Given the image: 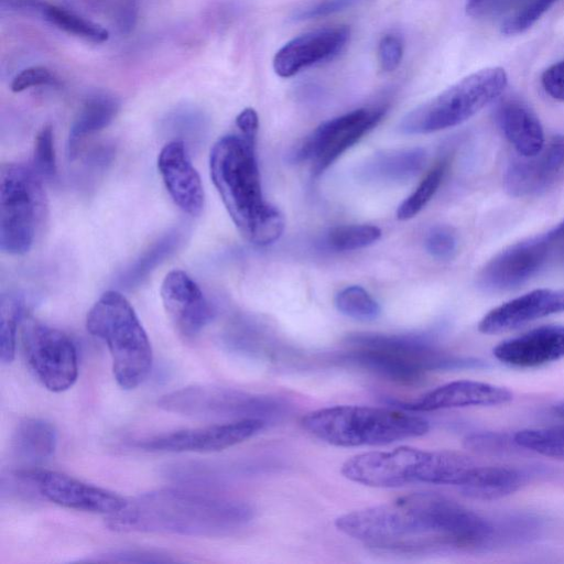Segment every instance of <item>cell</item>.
<instances>
[{
  "mask_svg": "<svg viewBox=\"0 0 564 564\" xmlns=\"http://www.w3.org/2000/svg\"><path fill=\"white\" fill-rule=\"evenodd\" d=\"M34 14L55 28L93 43H104L109 32L102 25L78 14L77 12L55 4L39 1Z\"/></svg>",
  "mask_w": 564,
  "mask_h": 564,
  "instance_id": "29",
  "label": "cell"
},
{
  "mask_svg": "<svg viewBox=\"0 0 564 564\" xmlns=\"http://www.w3.org/2000/svg\"><path fill=\"white\" fill-rule=\"evenodd\" d=\"M564 170V137L555 135L533 156L514 159L505 174L506 191L516 197L540 194L549 188Z\"/></svg>",
  "mask_w": 564,
  "mask_h": 564,
  "instance_id": "18",
  "label": "cell"
},
{
  "mask_svg": "<svg viewBox=\"0 0 564 564\" xmlns=\"http://www.w3.org/2000/svg\"><path fill=\"white\" fill-rule=\"evenodd\" d=\"M562 231L563 223L544 235L501 251L481 270L480 285L490 291H509L525 283L545 263Z\"/></svg>",
  "mask_w": 564,
  "mask_h": 564,
  "instance_id": "13",
  "label": "cell"
},
{
  "mask_svg": "<svg viewBox=\"0 0 564 564\" xmlns=\"http://www.w3.org/2000/svg\"><path fill=\"white\" fill-rule=\"evenodd\" d=\"M119 101L108 93H94L84 101L68 135V155L74 160L87 137L102 130L115 119Z\"/></svg>",
  "mask_w": 564,
  "mask_h": 564,
  "instance_id": "25",
  "label": "cell"
},
{
  "mask_svg": "<svg viewBox=\"0 0 564 564\" xmlns=\"http://www.w3.org/2000/svg\"><path fill=\"white\" fill-rule=\"evenodd\" d=\"M87 330L105 341L117 383L126 390L149 376L153 354L148 335L129 301L118 291L105 292L89 310Z\"/></svg>",
  "mask_w": 564,
  "mask_h": 564,
  "instance_id": "6",
  "label": "cell"
},
{
  "mask_svg": "<svg viewBox=\"0 0 564 564\" xmlns=\"http://www.w3.org/2000/svg\"><path fill=\"white\" fill-rule=\"evenodd\" d=\"M47 213L41 175L22 163L0 170V248L13 256L32 248Z\"/></svg>",
  "mask_w": 564,
  "mask_h": 564,
  "instance_id": "9",
  "label": "cell"
},
{
  "mask_svg": "<svg viewBox=\"0 0 564 564\" xmlns=\"http://www.w3.org/2000/svg\"><path fill=\"white\" fill-rule=\"evenodd\" d=\"M561 312H564V289H538L488 312L480 319L478 330L499 334Z\"/></svg>",
  "mask_w": 564,
  "mask_h": 564,
  "instance_id": "21",
  "label": "cell"
},
{
  "mask_svg": "<svg viewBox=\"0 0 564 564\" xmlns=\"http://www.w3.org/2000/svg\"><path fill=\"white\" fill-rule=\"evenodd\" d=\"M236 126L239 129V133L248 139L256 140L259 119L254 109L246 108L236 118Z\"/></svg>",
  "mask_w": 564,
  "mask_h": 564,
  "instance_id": "45",
  "label": "cell"
},
{
  "mask_svg": "<svg viewBox=\"0 0 564 564\" xmlns=\"http://www.w3.org/2000/svg\"><path fill=\"white\" fill-rule=\"evenodd\" d=\"M160 293L167 316L183 336L197 335L210 322L213 310L200 288L186 272H169Z\"/></svg>",
  "mask_w": 564,
  "mask_h": 564,
  "instance_id": "17",
  "label": "cell"
},
{
  "mask_svg": "<svg viewBox=\"0 0 564 564\" xmlns=\"http://www.w3.org/2000/svg\"><path fill=\"white\" fill-rule=\"evenodd\" d=\"M386 109L361 108L327 120L318 126L295 153L299 160H310L314 175L322 174L347 149L373 129Z\"/></svg>",
  "mask_w": 564,
  "mask_h": 564,
  "instance_id": "12",
  "label": "cell"
},
{
  "mask_svg": "<svg viewBox=\"0 0 564 564\" xmlns=\"http://www.w3.org/2000/svg\"><path fill=\"white\" fill-rule=\"evenodd\" d=\"M350 30L346 25L323 28L293 37L273 57V69L289 78L304 68L327 62L347 45Z\"/></svg>",
  "mask_w": 564,
  "mask_h": 564,
  "instance_id": "16",
  "label": "cell"
},
{
  "mask_svg": "<svg viewBox=\"0 0 564 564\" xmlns=\"http://www.w3.org/2000/svg\"><path fill=\"white\" fill-rule=\"evenodd\" d=\"M182 240L183 231L178 228L161 236L119 275L118 284L126 290L139 286L158 265L177 250Z\"/></svg>",
  "mask_w": 564,
  "mask_h": 564,
  "instance_id": "28",
  "label": "cell"
},
{
  "mask_svg": "<svg viewBox=\"0 0 564 564\" xmlns=\"http://www.w3.org/2000/svg\"><path fill=\"white\" fill-rule=\"evenodd\" d=\"M335 305L340 313L358 321H372L380 314L379 304L358 285L343 289L336 295Z\"/></svg>",
  "mask_w": 564,
  "mask_h": 564,
  "instance_id": "32",
  "label": "cell"
},
{
  "mask_svg": "<svg viewBox=\"0 0 564 564\" xmlns=\"http://www.w3.org/2000/svg\"><path fill=\"white\" fill-rule=\"evenodd\" d=\"M347 359L391 381L420 382L426 372L462 367L470 361L443 354L423 338L361 334L349 338Z\"/></svg>",
  "mask_w": 564,
  "mask_h": 564,
  "instance_id": "7",
  "label": "cell"
},
{
  "mask_svg": "<svg viewBox=\"0 0 564 564\" xmlns=\"http://www.w3.org/2000/svg\"><path fill=\"white\" fill-rule=\"evenodd\" d=\"M139 8V0H123L109 12L111 22L120 34L127 35L133 31L138 22Z\"/></svg>",
  "mask_w": 564,
  "mask_h": 564,
  "instance_id": "42",
  "label": "cell"
},
{
  "mask_svg": "<svg viewBox=\"0 0 564 564\" xmlns=\"http://www.w3.org/2000/svg\"><path fill=\"white\" fill-rule=\"evenodd\" d=\"M512 392L501 386L474 380H456L440 386L422 397L400 402L410 412H431L466 406H494L509 403Z\"/></svg>",
  "mask_w": 564,
  "mask_h": 564,
  "instance_id": "20",
  "label": "cell"
},
{
  "mask_svg": "<svg viewBox=\"0 0 564 564\" xmlns=\"http://www.w3.org/2000/svg\"><path fill=\"white\" fill-rule=\"evenodd\" d=\"M524 480L525 476L516 468L475 465L458 488L466 497L489 501L512 495Z\"/></svg>",
  "mask_w": 564,
  "mask_h": 564,
  "instance_id": "24",
  "label": "cell"
},
{
  "mask_svg": "<svg viewBox=\"0 0 564 564\" xmlns=\"http://www.w3.org/2000/svg\"><path fill=\"white\" fill-rule=\"evenodd\" d=\"M425 248L434 258L449 260L456 252L457 239L449 228L437 227L427 234Z\"/></svg>",
  "mask_w": 564,
  "mask_h": 564,
  "instance_id": "39",
  "label": "cell"
},
{
  "mask_svg": "<svg viewBox=\"0 0 564 564\" xmlns=\"http://www.w3.org/2000/svg\"><path fill=\"white\" fill-rule=\"evenodd\" d=\"M24 302L20 295L1 296L0 302V359L10 364L14 359L18 325L23 319Z\"/></svg>",
  "mask_w": 564,
  "mask_h": 564,
  "instance_id": "31",
  "label": "cell"
},
{
  "mask_svg": "<svg viewBox=\"0 0 564 564\" xmlns=\"http://www.w3.org/2000/svg\"><path fill=\"white\" fill-rule=\"evenodd\" d=\"M495 0H466V12L471 17H479L486 13Z\"/></svg>",
  "mask_w": 564,
  "mask_h": 564,
  "instance_id": "47",
  "label": "cell"
},
{
  "mask_svg": "<svg viewBox=\"0 0 564 564\" xmlns=\"http://www.w3.org/2000/svg\"><path fill=\"white\" fill-rule=\"evenodd\" d=\"M56 443L57 433L51 422L29 417L18 424L13 433L12 448L19 459L37 464L53 455Z\"/></svg>",
  "mask_w": 564,
  "mask_h": 564,
  "instance_id": "26",
  "label": "cell"
},
{
  "mask_svg": "<svg viewBox=\"0 0 564 564\" xmlns=\"http://www.w3.org/2000/svg\"><path fill=\"white\" fill-rule=\"evenodd\" d=\"M495 357L509 366L533 368L564 358V325H544L498 344Z\"/></svg>",
  "mask_w": 564,
  "mask_h": 564,
  "instance_id": "22",
  "label": "cell"
},
{
  "mask_svg": "<svg viewBox=\"0 0 564 564\" xmlns=\"http://www.w3.org/2000/svg\"><path fill=\"white\" fill-rule=\"evenodd\" d=\"M404 44L399 34H384L378 45V61L383 72H393L401 64Z\"/></svg>",
  "mask_w": 564,
  "mask_h": 564,
  "instance_id": "40",
  "label": "cell"
},
{
  "mask_svg": "<svg viewBox=\"0 0 564 564\" xmlns=\"http://www.w3.org/2000/svg\"><path fill=\"white\" fill-rule=\"evenodd\" d=\"M507 84L502 67L477 70L410 111L400 129L406 134H425L458 126L499 97Z\"/></svg>",
  "mask_w": 564,
  "mask_h": 564,
  "instance_id": "8",
  "label": "cell"
},
{
  "mask_svg": "<svg viewBox=\"0 0 564 564\" xmlns=\"http://www.w3.org/2000/svg\"><path fill=\"white\" fill-rule=\"evenodd\" d=\"M158 405L167 412L202 419H263L273 408L261 397L223 387L195 384L162 395Z\"/></svg>",
  "mask_w": 564,
  "mask_h": 564,
  "instance_id": "11",
  "label": "cell"
},
{
  "mask_svg": "<svg viewBox=\"0 0 564 564\" xmlns=\"http://www.w3.org/2000/svg\"><path fill=\"white\" fill-rule=\"evenodd\" d=\"M259 417L232 420L221 424L171 432L143 441L140 448L150 452L213 453L240 444L265 427Z\"/></svg>",
  "mask_w": 564,
  "mask_h": 564,
  "instance_id": "15",
  "label": "cell"
},
{
  "mask_svg": "<svg viewBox=\"0 0 564 564\" xmlns=\"http://www.w3.org/2000/svg\"><path fill=\"white\" fill-rule=\"evenodd\" d=\"M76 6L93 12L109 13L117 4L123 0H70Z\"/></svg>",
  "mask_w": 564,
  "mask_h": 564,
  "instance_id": "46",
  "label": "cell"
},
{
  "mask_svg": "<svg viewBox=\"0 0 564 564\" xmlns=\"http://www.w3.org/2000/svg\"><path fill=\"white\" fill-rule=\"evenodd\" d=\"M158 169L173 202L191 216L204 207V188L182 140L166 143L158 156Z\"/></svg>",
  "mask_w": 564,
  "mask_h": 564,
  "instance_id": "19",
  "label": "cell"
},
{
  "mask_svg": "<svg viewBox=\"0 0 564 564\" xmlns=\"http://www.w3.org/2000/svg\"><path fill=\"white\" fill-rule=\"evenodd\" d=\"M517 445L513 437L496 432L474 433L465 437L464 446L481 454H505Z\"/></svg>",
  "mask_w": 564,
  "mask_h": 564,
  "instance_id": "37",
  "label": "cell"
},
{
  "mask_svg": "<svg viewBox=\"0 0 564 564\" xmlns=\"http://www.w3.org/2000/svg\"><path fill=\"white\" fill-rule=\"evenodd\" d=\"M497 121L519 155L533 156L545 145L543 128L525 105L516 100L502 104L497 111Z\"/></svg>",
  "mask_w": 564,
  "mask_h": 564,
  "instance_id": "23",
  "label": "cell"
},
{
  "mask_svg": "<svg viewBox=\"0 0 564 564\" xmlns=\"http://www.w3.org/2000/svg\"><path fill=\"white\" fill-rule=\"evenodd\" d=\"M475 465L470 457L458 452L401 446L351 456L344 462L341 474L350 481L377 488L411 484L459 487Z\"/></svg>",
  "mask_w": 564,
  "mask_h": 564,
  "instance_id": "4",
  "label": "cell"
},
{
  "mask_svg": "<svg viewBox=\"0 0 564 564\" xmlns=\"http://www.w3.org/2000/svg\"><path fill=\"white\" fill-rule=\"evenodd\" d=\"M22 347L34 377L52 392L69 389L78 377L77 350L62 330L33 318L22 323Z\"/></svg>",
  "mask_w": 564,
  "mask_h": 564,
  "instance_id": "10",
  "label": "cell"
},
{
  "mask_svg": "<svg viewBox=\"0 0 564 564\" xmlns=\"http://www.w3.org/2000/svg\"><path fill=\"white\" fill-rule=\"evenodd\" d=\"M365 0H317L311 4L297 9L292 19L294 21H306L328 17L349 8H352Z\"/></svg>",
  "mask_w": 564,
  "mask_h": 564,
  "instance_id": "38",
  "label": "cell"
},
{
  "mask_svg": "<svg viewBox=\"0 0 564 564\" xmlns=\"http://www.w3.org/2000/svg\"><path fill=\"white\" fill-rule=\"evenodd\" d=\"M563 238H564V232H563Z\"/></svg>",
  "mask_w": 564,
  "mask_h": 564,
  "instance_id": "49",
  "label": "cell"
},
{
  "mask_svg": "<svg viewBox=\"0 0 564 564\" xmlns=\"http://www.w3.org/2000/svg\"><path fill=\"white\" fill-rule=\"evenodd\" d=\"M301 424L316 438L339 447L387 445L419 437L429 422L404 410L367 405H335L305 414Z\"/></svg>",
  "mask_w": 564,
  "mask_h": 564,
  "instance_id": "5",
  "label": "cell"
},
{
  "mask_svg": "<svg viewBox=\"0 0 564 564\" xmlns=\"http://www.w3.org/2000/svg\"><path fill=\"white\" fill-rule=\"evenodd\" d=\"M107 557H110L112 561L138 563H161L173 561L164 554L145 550H116L107 554Z\"/></svg>",
  "mask_w": 564,
  "mask_h": 564,
  "instance_id": "44",
  "label": "cell"
},
{
  "mask_svg": "<svg viewBox=\"0 0 564 564\" xmlns=\"http://www.w3.org/2000/svg\"><path fill=\"white\" fill-rule=\"evenodd\" d=\"M513 440L521 448L564 462V424L520 430Z\"/></svg>",
  "mask_w": 564,
  "mask_h": 564,
  "instance_id": "30",
  "label": "cell"
},
{
  "mask_svg": "<svg viewBox=\"0 0 564 564\" xmlns=\"http://www.w3.org/2000/svg\"><path fill=\"white\" fill-rule=\"evenodd\" d=\"M18 476L26 479L45 499L65 508L110 516L128 503L113 491L58 471L33 468L22 470Z\"/></svg>",
  "mask_w": 564,
  "mask_h": 564,
  "instance_id": "14",
  "label": "cell"
},
{
  "mask_svg": "<svg viewBox=\"0 0 564 564\" xmlns=\"http://www.w3.org/2000/svg\"><path fill=\"white\" fill-rule=\"evenodd\" d=\"M381 230L371 225H348L332 229L327 242L338 251H351L365 248L376 242Z\"/></svg>",
  "mask_w": 564,
  "mask_h": 564,
  "instance_id": "33",
  "label": "cell"
},
{
  "mask_svg": "<svg viewBox=\"0 0 564 564\" xmlns=\"http://www.w3.org/2000/svg\"><path fill=\"white\" fill-rule=\"evenodd\" d=\"M444 174V163L434 166L423 178L416 189L398 207V218L401 220H406L420 213L436 193L438 186L442 183Z\"/></svg>",
  "mask_w": 564,
  "mask_h": 564,
  "instance_id": "34",
  "label": "cell"
},
{
  "mask_svg": "<svg viewBox=\"0 0 564 564\" xmlns=\"http://www.w3.org/2000/svg\"><path fill=\"white\" fill-rule=\"evenodd\" d=\"M251 509L239 501L178 488H165L138 496L117 513L107 527L117 532L167 533L216 536L245 525Z\"/></svg>",
  "mask_w": 564,
  "mask_h": 564,
  "instance_id": "2",
  "label": "cell"
},
{
  "mask_svg": "<svg viewBox=\"0 0 564 564\" xmlns=\"http://www.w3.org/2000/svg\"><path fill=\"white\" fill-rule=\"evenodd\" d=\"M426 155L422 149L382 152L375 155L362 171L368 180L394 182L414 176L423 167Z\"/></svg>",
  "mask_w": 564,
  "mask_h": 564,
  "instance_id": "27",
  "label": "cell"
},
{
  "mask_svg": "<svg viewBox=\"0 0 564 564\" xmlns=\"http://www.w3.org/2000/svg\"><path fill=\"white\" fill-rule=\"evenodd\" d=\"M553 412L556 416L561 417L564 420V401L556 404L554 408H553Z\"/></svg>",
  "mask_w": 564,
  "mask_h": 564,
  "instance_id": "48",
  "label": "cell"
},
{
  "mask_svg": "<svg viewBox=\"0 0 564 564\" xmlns=\"http://www.w3.org/2000/svg\"><path fill=\"white\" fill-rule=\"evenodd\" d=\"M335 527L368 546L398 553L476 549L492 533L486 519L435 492H415L347 512L336 518Z\"/></svg>",
  "mask_w": 564,
  "mask_h": 564,
  "instance_id": "1",
  "label": "cell"
},
{
  "mask_svg": "<svg viewBox=\"0 0 564 564\" xmlns=\"http://www.w3.org/2000/svg\"><path fill=\"white\" fill-rule=\"evenodd\" d=\"M558 0H529L521 9L507 18L501 32L516 35L530 29Z\"/></svg>",
  "mask_w": 564,
  "mask_h": 564,
  "instance_id": "35",
  "label": "cell"
},
{
  "mask_svg": "<svg viewBox=\"0 0 564 564\" xmlns=\"http://www.w3.org/2000/svg\"><path fill=\"white\" fill-rule=\"evenodd\" d=\"M543 89L552 98L564 101V59L547 67L542 76Z\"/></svg>",
  "mask_w": 564,
  "mask_h": 564,
  "instance_id": "43",
  "label": "cell"
},
{
  "mask_svg": "<svg viewBox=\"0 0 564 564\" xmlns=\"http://www.w3.org/2000/svg\"><path fill=\"white\" fill-rule=\"evenodd\" d=\"M210 176L240 234L251 243L265 246L283 232L281 213L262 195L256 158V140L228 134L213 147Z\"/></svg>",
  "mask_w": 564,
  "mask_h": 564,
  "instance_id": "3",
  "label": "cell"
},
{
  "mask_svg": "<svg viewBox=\"0 0 564 564\" xmlns=\"http://www.w3.org/2000/svg\"><path fill=\"white\" fill-rule=\"evenodd\" d=\"M34 167L44 177H53L56 174L54 135L50 124L44 126L36 134L34 142Z\"/></svg>",
  "mask_w": 564,
  "mask_h": 564,
  "instance_id": "36",
  "label": "cell"
},
{
  "mask_svg": "<svg viewBox=\"0 0 564 564\" xmlns=\"http://www.w3.org/2000/svg\"><path fill=\"white\" fill-rule=\"evenodd\" d=\"M57 79L44 66H31L18 73L11 82V90L21 93L39 86L55 85Z\"/></svg>",
  "mask_w": 564,
  "mask_h": 564,
  "instance_id": "41",
  "label": "cell"
}]
</instances>
